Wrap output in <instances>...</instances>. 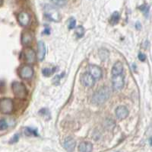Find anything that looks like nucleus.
I'll return each instance as SVG.
<instances>
[{
    "label": "nucleus",
    "instance_id": "423d86ee",
    "mask_svg": "<svg viewBox=\"0 0 152 152\" xmlns=\"http://www.w3.org/2000/svg\"><path fill=\"white\" fill-rule=\"evenodd\" d=\"M113 83V88L116 91H119V90H122L124 86V78L120 75H116V76H113L112 80Z\"/></svg>",
    "mask_w": 152,
    "mask_h": 152
},
{
    "label": "nucleus",
    "instance_id": "412c9836",
    "mask_svg": "<svg viewBox=\"0 0 152 152\" xmlns=\"http://www.w3.org/2000/svg\"><path fill=\"white\" fill-rule=\"evenodd\" d=\"M56 70V68L53 69H50V68H44L43 70V75L45 76H50V75L52 74L54 72V70Z\"/></svg>",
    "mask_w": 152,
    "mask_h": 152
},
{
    "label": "nucleus",
    "instance_id": "4468645a",
    "mask_svg": "<svg viewBox=\"0 0 152 152\" xmlns=\"http://www.w3.org/2000/svg\"><path fill=\"white\" fill-rule=\"evenodd\" d=\"M75 145V141L72 138H71V137H69V138H66V140L64 142V148L69 152H72L74 151Z\"/></svg>",
    "mask_w": 152,
    "mask_h": 152
},
{
    "label": "nucleus",
    "instance_id": "6e6552de",
    "mask_svg": "<svg viewBox=\"0 0 152 152\" xmlns=\"http://www.w3.org/2000/svg\"><path fill=\"white\" fill-rule=\"evenodd\" d=\"M34 39V34L30 31H25L21 35V44L25 47H28L31 44Z\"/></svg>",
    "mask_w": 152,
    "mask_h": 152
},
{
    "label": "nucleus",
    "instance_id": "393cba45",
    "mask_svg": "<svg viewBox=\"0 0 152 152\" xmlns=\"http://www.w3.org/2000/svg\"><path fill=\"white\" fill-rule=\"evenodd\" d=\"M39 114L42 116H50V112H49L48 109L44 108V109H42L39 111Z\"/></svg>",
    "mask_w": 152,
    "mask_h": 152
},
{
    "label": "nucleus",
    "instance_id": "aec40b11",
    "mask_svg": "<svg viewBox=\"0 0 152 152\" xmlns=\"http://www.w3.org/2000/svg\"><path fill=\"white\" fill-rule=\"evenodd\" d=\"M52 2L54 5H57V6H64L67 2V0H52Z\"/></svg>",
    "mask_w": 152,
    "mask_h": 152
},
{
    "label": "nucleus",
    "instance_id": "cd10ccee",
    "mask_svg": "<svg viewBox=\"0 0 152 152\" xmlns=\"http://www.w3.org/2000/svg\"><path fill=\"white\" fill-rule=\"evenodd\" d=\"M43 34H45V35H50V29L49 28H47L44 29V31H43Z\"/></svg>",
    "mask_w": 152,
    "mask_h": 152
},
{
    "label": "nucleus",
    "instance_id": "39448f33",
    "mask_svg": "<svg viewBox=\"0 0 152 152\" xmlns=\"http://www.w3.org/2000/svg\"><path fill=\"white\" fill-rule=\"evenodd\" d=\"M19 75L20 77L25 80L31 79L34 75V70L29 65H24L21 67L19 70Z\"/></svg>",
    "mask_w": 152,
    "mask_h": 152
},
{
    "label": "nucleus",
    "instance_id": "bb28decb",
    "mask_svg": "<svg viewBox=\"0 0 152 152\" xmlns=\"http://www.w3.org/2000/svg\"><path fill=\"white\" fill-rule=\"evenodd\" d=\"M138 57V59H139L141 61H145V59H146V56H145V54H144L143 53H139Z\"/></svg>",
    "mask_w": 152,
    "mask_h": 152
},
{
    "label": "nucleus",
    "instance_id": "2eb2a0df",
    "mask_svg": "<svg viewBox=\"0 0 152 152\" xmlns=\"http://www.w3.org/2000/svg\"><path fill=\"white\" fill-rule=\"evenodd\" d=\"M93 149V145L91 142H83L79 145L78 150L81 152H91Z\"/></svg>",
    "mask_w": 152,
    "mask_h": 152
},
{
    "label": "nucleus",
    "instance_id": "6ab92c4d",
    "mask_svg": "<svg viewBox=\"0 0 152 152\" xmlns=\"http://www.w3.org/2000/svg\"><path fill=\"white\" fill-rule=\"evenodd\" d=\"M75 34L78 38H81L85 35V28L82 26H78L75 29Z\"/></svg>",
    "mask_w": 152,
    "mask_h": 152
},
{
    "label": "nucleus",
    "instance_id": "f03ea898",
    "mask_svg": "<svg viewBox=\"0 0 152 152\" xmlns=\"http://www.w3.org/2000/svg\"><path fill=\"white\" fill-rule=\"evenodd\" d=\"M12 89L14 95L19 99H24L28 96V90L22 83L20 82L12 83Z\"/></svg>",
    "mask_w": 152,
    "mask_h": 152
},
{
    "label": "nucleus",
    "instance_id": "7ed1b4c3",
    "mask_svg": "<svg viewBox=\"0 0 152 152\" xmlns=\"http://www.w3.org/2000/svg\"><path fill=\"white\" fill-rule=\"evenodd\" d=\"M13 101L9 98H2L0 99V112L2 114H11L13 111Z\"/></svg>",
    "mask_w": 152,
    "mask_h": 152
},
{
    "label": "nucleus",
    "instance_id": "c85d7f7f",
    "mask_svg": "<svg viewBox=\"0 0 152 152\" xmlns=\"http://www.w3.org/2000/svg\"><path fill=\"white\" fill-rule=\"evenodd\" d=\"M135 26H136L137 29H138V30H140L141 28H142V25H141V24L138 22L136 23V24H135Z\"/></svg>",
    "mask_w": 152,
    "mask_h": 152
},
{
    "label": "nucleus",
    "instance_id": "f3484780",
    "mask_svg": "<svg viewBox=\"0 0 152 152\" xmlns=\"http://www.w3.org/2000/svg\"><path fill=\"white\" fill-rule=\"evenodd\" d=\"M119 14L118 12H114L113 13L112 16L110 18V22L112 23L113 24H116L119 22Z\"/></svg>",
    "mask_w": 152,
    "mask_h": 152
},
{
    "label": "nucleus",
    "instance_id": "f257e3e1",
    "mask_svg": "<svg viewBox=\"0 0 152 152\" xmlns=\"http://www.w3.org/2000/svg\"><path fill=\"white\" fill-rule=\"evenodd\" d=\"M110 96V91L108 87H102L97 90L92 97L93 103L100 105L106 102Z\"/></svg>",
    "mask_w": 152,
    "mask_h": 152
},
{
    "label": "nucleus",
    "instance_id": "b1692460",
    "mask_svg": "<svg viewBox=\"0 0 152 152\" xmlns=\"http://www.w3.org/2000/svg\"><path fill=\"white\" fill-rule=\"evenodd\" d=\"M139 9H140L141 11H142V12H143L144 14L145 15H148V9H149V7L147 5H141L140 7H139Z\"/></svg>",
    "mask_w": 152,
    "mask_h": 152
},
{
    "label": "nucleus",
    "instance_id": "f8f14e48",
    "mask_svg": "<svg viewBox=\"0 0 152 152\" xmlns=\"http://www.w3.org/2000/svg\"><path fill=\"white\" fill-rule=\"evenodd\" d=\"M89 73L94 78V80L100 79L102 76V70L96 65H90L89 66Z\"/></svg>",
    "mask_w": 152,
    "mask_h": 152
},
{
    "label": "nucleus",
    "instance_id": "1a4fd4ad",
    "mask_svg": "<svg viewBox=\"0 0 152 152\" xmlns=\"http://www.w3.org/2000/svg\"><path fill=\"white\" fill-rule=\"evenodd\" d=\"M18 21L21 26H28L31 22V16L26 12H21L18 16Z\"/></svg>",
    "mask_w": 152,
    "mask_h": 152
},
{
    "label": "nucleus",
    "instance_id": "ddd939ff",
    "mask_svg": "<svg viewBox=\"0 0 152 152\" xmlns=\"http://www.w3.org/2000/svg\"><path fill=\"white\" fill-rule=\"evenodd\" d=\"M116 116L119 119H125L129 116V111L127 108L120 105L116 109Z\"/></svg>",
    "mask_w": 152,
    "mask_h": 152
},
{
    "label": "nucleus",
    "instance_id": "a211bd4d",
    "mask_svg": "<svg viewBox=\"0 0 152 152\" xmlns=\"http://www.w3.org/2000/svg\"><path fill=\"white\" fill-rule=\"evenodd\" d=\"M24 134L27 135V136H31V135H34V136H37L38 133L37 130L33 129V128H26L24 129Z\"/></svg>",
    "mask_w": 152,
    "mask_h": 152
},
{
    "label": "nucleus",
    "instance_id": "4be33fe9",
    "mask_svg": "<svg viewBox=\"0 0 152 152\" xmlns=\"http://www.w3.org/2000/svg\"><path fill=\"white\" fill-rule=\"evenodd\" d=\"M8 128V124L5 119H1L0 120V130L3 131Z\"/></svg>",
    "mask_w": 152,
    "mask_h": 152
},
{
    "label": "nucleus",
    "instance_id": "0eeeda50",
    "mask_svg": "<svg viewBox=\"0 0 152 152\" xmlns=\"http://www.w3.org/2000/svg\"><path fill=\"white\" fill-rule=\"evenodd\" d=\"M24 57L26 59V61L30 64H32L36 62L37 54L34 50L31 47H27L24 50Z\"/></svg>",
    "mask_w": 152,
    "mask_h": 152
},
{
    "label": "nucleus",
    "instance_id": "a878e982",
    "mask_svg": "<svg viewBox=\"0 0 152 152\" xmlns=\"http://www.w3.org/2000/svg\"><path fill=\"white\" fill-rule=\"evenodd\" d=\"M19 138H20V136H19L18 134H15V135L13 136V138L11 139V141L9 142V143H10V144L16 143V142H18V141L19 140Z\"/></svg>",
    "mask_w": 152,
    "mask_h": 152
},
{
    "label": "nucleus",
    "instance_id": "20e7f679",
    "mask_svg": "<svg viewBox=\"0 0 152 152\" xmlns=\"http://www.w3.org/2000/svg\"><path fill=\"white\" fill-rule=\"evenodd\" d=\"M45 10V17L49 20L54 22H59L60 20V15L59 12L56 10L52 6H47Z\"/></svg>",
    "mask_w": 152,
    "mask_h": 152
},
{
    "label": "nucleus",
    "instance_id": "9b49d317",
    "mask_svg": "<svg viewBox=\"0 0 152 152\" xmlns=\"http://www.w3.org/2000/svg\"><path fill=\"white\" fill-rule=\"evenodd\" d=\"M37 57L39 61H42L44 59L46 55V52H47V48H46L45 44L43 42L40 41L38 42L37 45Z\"/></svg>",
    "mask_w": 152,
    "mask_h": 152
},
{
    "label": "nucleus",
    "instance_id": "9d476101",
    "mask_svg": "<svg viewBox=\"0 0 152 152\" xmlns=\"http://www.w3.org/2000/svg\"><path fill=\"white\" fill-rule=\"evenodd\" d=\"M95 80L94 78L89 73H85L81 76V83H83L85 87H91L94 84Z\"/></svg>",
    "mask_w": 152,
    "mask_h": 152
},
{
    "label": "nucleus",
    "instance_id": "dca6fc26",
    "mask_svg": "<svg viewBox=\"0 0 152 152\" xmlns=\"http://www.w3.org/2000/svg\"><path fill=\"white\" fill-rule=\"evenodd\" d=\"M123 71V66L121 62H116L114 64L112 69V74L113 76H116V75L122 74V73Z\"/></svg>",
    "mask_w": 152,
    "mask_h": 152
},
{
    "label": "nucleus",
    "instance_id": "5701e85b",
    "mask_svg": "<svg viewBox=\"0 0 152 152\" xmlns=\"http://www.w3.org/2000/svg\"><path fill=\"white\" fill-rule=\"evenodd\" d=\"M75 24H76V20L73 18L69 19V28L70 30L73 29V28L75 27Z\"/></svg>",
    "mask_w": 152,
    "mask_h": 152
}]
</instances>
